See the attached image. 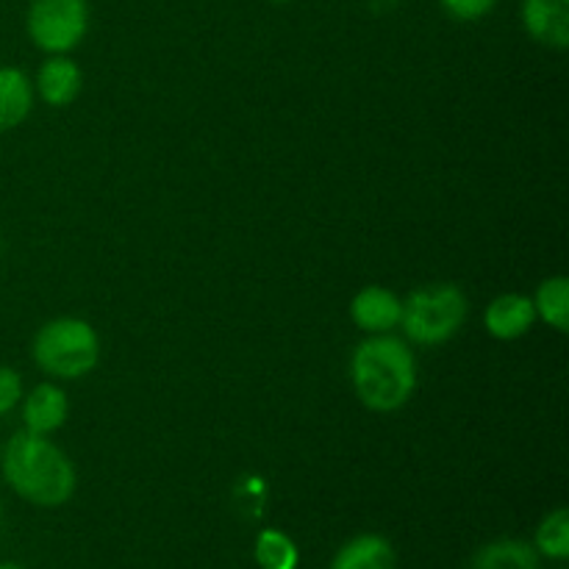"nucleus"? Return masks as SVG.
<instances>
[{
	"mask_svg": "<svg viewBox=\"0 0 569 569\" xmlns=\"http://www.w3.org/2000/svg\"><path fill=\"white\" fill-rule=\"evenodd\" d=\"M350 381L370 411H398L417 389V361L409 345L392 333H372L353 350Z\"/></svg>",
	"mask_w": 569,
	"mask_h": 569,
	"instance_id": "nucleus-1",
	"label": "nucleus"
},
{
	"mask_svg": "<svg viewBox=\"0 0 569 569\" xmlns=\"http://www.w3.org/2000/svg\"><path fill=\"white\" fill-rule=\"evenodd\" d=\"M470 315V300L456 283L422 287L403 300L406 337L415 345H442L461 331Z\"/></svg>",
	"mask_w": 569,
	"mask_h": 569,
	"instance_id": "nucleus-4",
	"label": "nucleus"
},
{
	"mask_svg": "<svg viewBox=\"0 0 569 569\" xmlns=\"http://www.w3.org/2000/svg\"><path fill=\"white\" fill-rule=\"evenodd\" d=\"M0 569H20V567H14V565H0Z\"/></svg>",
	"mask_w": 569,
	"mask_h": 569,
	"instance_id": "nucleus-19",
	"label": "nucleus"
},
{
	"mask_svg": "<svg viewBox=\"0 0 569 569\" xmlns=\"http://www.w3.org/2000/svg\"><path fill=\"white\" fill-rule=\"evenodd\" d=\"M31 353L39 370L48 372L50 378L72 381L89 376L98 367L100 339L87 320L59 317L39 328Z\"/></svg>",
	"mask_w": 569,
	"mask_h": 569,
	"instance_id": "nucleus-3",
	"label": "nucleus"
},
{
	"mask_svg": "<svg viewBox=\"0 0 569 569\" xmlns=\"http://www.w3.org/2000/svg\"><path fill=\"white\" fill-rule=\"evenodd\" d=\"M276 3H289V0H276Z\"/></svg>",
	"mask_w": 569,
	"mask_h": 569,
	"instance_id": "nucleus-21",
	"label": "nucleus"
},
{
	"mask_svg": "<svg viewBox=\"0 0 569 569\" xmlns=\"http://www.w3.org/2000/svg\"><path fill=\"white\" fill-rule=\"evenodd\" d=\"M33 106V83L17 67H0V131L20 126Z\"/></svg>",
	"mask_w": 569,
	"mask_h": 569,
	"instance_id": "nucleus-11",
	"label": "nucleus"
},
{
	"mask_svg": "<svg viewBox=\"0 0 569 569\" xmlns=\"http://www.w3.org/2000/svg\"><path fill=\"white\" fill-rule=\"evenodd\" d=\"M3 476L22 500L42 509H56L76 492V467L64 450L31 431L9 439L3 450Z\"/></svg>",
	"mask_w": 569,
	"mask_h": 569,
	"instance_id": "nucleus-2",
	"label": "nucleus"
},
{
	"mask_svg": "<svg viewBox=\"0 0 569 569\" xmlns=\"http://www.w3.org/2000/svg\"><path fill=\"white\" fill-rule=\"evenodd\" d=\"M81 67L67 53L50 56L37 72V92L48 106H70L81 92Z\"/></svg>",
	"mask_w": 569,
	"mask_h": 569,
	"instance_id": "nucleus-10",
	"label": "nucleus"
},
{
	"mask_svg": "<svg viewBox=\"0 0 569 569\" xmlns=\"http://www.w3.org/2000/svg\"><path fill=\"white\" fill-rule=\"evenodd\" d=\"M522 26L539 44L565 50L569 44V0H522Z\"/></svg>",
	"mask_w": 569,
	"mask_h": 569,
	"instance_id": "nucleus-7",
	"label": "nucleus"
},
{
	"mask_svg": "<svg viewBox=\"0 0 569 569\" xmlns=\"http://www.w3.org/2000/svg\"><path fill=\"white\" fill-rule=\"evenodd\" d=\"M256 561H259L261 569H298V545L283 531L267 528L256 539Z\"/></svg>",
	"mask_w": 569,
	"mask_h": 569,
	"instance_id": "nucleus-15",
	"label": "nucleus"
},
{
	"mask_svg": "<svg viewBox=\"0 0 569 569\" xmlns=\"http://www.w3.org/2000/svg\"><path fill=\"white\" fill-rule=\"evenodd\" d=\"M67 411H70L67 395L56 383H39L22 403V422H26V431L48 437L64 426Z\"/></svg>",
	"mask_w": 569,
	"mask_h": 569,
	"instance_id": "nucleus-9",
	"label": "nucleus"
},
{
	"mask_svg": "<svg viewBox=\"0 0 569 569\" xmlns=\"http://www.w3.org/2000/svg\"><path fill=\"white\" fill-rule=\"evenodd\" d=\"M26 28L31 42L44 53H70L89 31V3L87 0H31Z\"/></svg>",
	"mask_w": 569,
	"mask_h": 569,
	"instance_id": "nucleus-5",
	"label": "nucleus"
},
{
	"mask_svg": "<svg viewBox=\"0 0 569 569\" xmlns=\"http://www.w3.org/2000/svg\"><path fill=\"white\" fill-rule=\"evenodd\" d=\"M350 317L365 333H392L403 317V300L383 287H365L350 303Z\"/></svg>",
	"mask_w": 569,
	"mask_h": 569,
	"instance_id": "nucleus-6",
	"label": "nucleus"
},
{
	"mask_svg": "<svg viewBox=\"0 0 569 569\" xmlns=\"http://www.w3.org/2000/svg\"><path fill=\"white\" fill-rule=\"evenodd\" d=\"M537 548L548 559L565 561L569 556V515L567 509H556L542 520L537 531Z\"/></svg>",
	"mask_w": 569,
	"mask_h": 569,
	"instance_id": "nucleus-16",
	"label": "nucleus"
},
{
	"mask_svg": "<svg viewBox=\"0 0 569 569\" xmlns=\"http://www.w3.org/2000/svg\"><path fill=\"white\" fill-rule=\"evenodd\" d=\"M22 398V378L11 367H0V417L9 415Z\"/></svg>",
	"mask_w": 569,
	"mask_h": 569,
	"instance_id": "nucleus-18",
	"label": "nucleus"
},
{
	"mask_svg": "<svg viewBox=\"0 0 569 569\" xmlns=\"http://www.w3.org/2000/svg\"><path fill=\"white\" fill-rule=\"evenodd\" d=\"M331 569H395V550L378 533H361L339 550Z\"/></svg>",
	"mask_w": 569,
	"mask_h": 569,
	"instance_id": "nucleus-12",
	"label": "nucleus"
},
{
	"mask_svg": "<svg viewBox=\"0 0 569 569\" xmlns=\"http://www.w3.org/2000/svg\"><path fill=\"white\" fill-rule=\"evenodd\" d=\"M439 3H442V9L448 11L453 20L472 22V20H481V17H487L489 11L498 6V0H439Z\"/></svg>",
	"mask_w": 569,
	"mask_h": 569,
	"instance_id": "nucleus-17",
	"label": "nucleus"
},
{
	"mask_svg": "<svg viewBox=\"0 0 569 569\" xmlns=\"http://www.w3.org/2000/svg\"><path fill=\"white\" fill-rule=\"evenodd\" d=\"M533 309H537L539 320L548 322L559 333L569 328V281L565 276L545 278L539 283L537 295H533Z\"/></svg>",
	"mask_w": 569,
	"mask_h": 569,
	"instance_id": "nucleus-14",
	"label": "nucleus"
},
{
	"mask_svg": "<svg viewBox=\"0 0 569 569\" xmlns=\"http://www.w3.org/2000/svg\"><path fill=\"white\" fill-rule=\"evenodd\" d=\"M0 522H3V509H0Z\"/></svg>",
	"mask_w": 569,
	"mask_h": 569,
	"instance_id": "nucleus-20",
	"label": "nucleus"
},
{
	"mask_svg": "<svg viewBox=\"0 0 569 569\" xmlns=\"http://www.w3.org/2000/svg\"><path fill=\"white\" fill-rule=\"evenodd\" d=\"M472 569H539V556L520 539H498L478 550Z\"/></svg>",
	"mask_w": 569,
	"mask_h": 569,
	"instance_id": "nucleus-13",
	"label": "nucleus"
},
{
	"mask_svg": "<svg viewBox=\"0 0 569 569\" xmlns=\"http://www.w3.org/2000/svg\"><path fill=\"white\" fill-rule=\"evenodd\" d=\"M537 322V309H533V300L528 295H498L492 303L487 306V315H483V326L492 333L495 339H503V342H511V339L526 337L528 331Z\"/></svg>",
	"mask_w": 569,
	"mask_h": 569,
	"instance_id": "nucleus-8",
	"label": "nucleus"
}]
</instances>
